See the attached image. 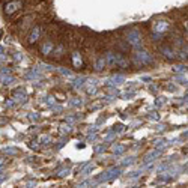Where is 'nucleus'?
Returning a JSON list of instances; mask_svg holds the SVG:
<instances>
[{
  "label": "nucleus",
  "mask_w": 188,
  "mask_h": 188,
  "mask_svg": "<svg viewBox=\"0 0 188 188\" xmlns=\"http://www.w3.org/2000/svg\"><path fill=\"white\" fill-rule=\"evenodd\" d=\"M14 98H15V101H20V102H26V100H27V96H26L23 89H17L14 92Z\"/></svg>",
  "instance_id": "obj_9"
},
{
  "label": "nucleus",
  "mask_w": 188,
  "mask_h": 188,
  "mask_svg": "<svg viewBox=\"0 0 188 188\" xmlns=\"http://www.w3.org/2000/svg\"><path fill=\"white\" fill-rule=\"evenodd\" d=\"M105 65H107L105 57H104V56H100V57L96 59V62H95V69H96V71H102Z\"/></svg>",
  "instance_id": "obj_15"
},
{
  "label": "nucleus",
  "mask_w": 188,
  "mask_h": 188,
  "mask_svg": "<svg viewBox=\"0 0 188 188\" xmlns=\"http://www.w3.org/2000/svg\"><path fill=\"white\" fill-rule=\"evenodd\" d=\"M21 59H23L21 53H15V54H14V60H15V62H18V60H21Z\"/></svg>",
  "instance_id": "obj_29"
},
{
  "label": "nucleus",
  "mask_w": 188,
  "mask_h": 188,
  "mask_svg": "<svg viewBox=\"0 0 188 188\" xmlns=\"http://www.w3.org/2000/svg\"><path fill=\"white\" fill-rule=\"evenodd\" d=\"M132 60L134 63H136L137 66H141V65H148V63H152V56L149 54L148 51H137L136 54L132 56Z\"/></svg>",
  "instance_id": "obj_1"
},
{
  "label": "nucleus",
  "mask_w": 188,
  "mask_h": 188,
  "mask_svg": "<svg viewBox=\"0 0 188 188\" xmlns=\"http://www.w3.org/2000/svg\"><path fill=\"white\" fill-rule=\"evenodd\" d=\"M127 41L131 44L132 47L140 48V47H141V36H140V32H137V30H131V32H128V35H127Z\"/></svg>",
  "instance_id": "obj_3"
},
{
  "label": "nucleus",
  "mask_w": 188,
  "mask_h": 188,
  "mask_svg": "<svg viewBox=\"0 0 188 188\" xmlns=\"http://www.w3.org/2000/svg\"><path fill=\"white\" fill-rule=\"evenodd\" d=\"M21 6H23V3L20 2V0H12V2H9V3L5 5V9H3V11H5L6 15H12V14H15L17 11H20Z\"/></svg>",
  "instance_id": "obj_5"
},
{
  "label": "nucleus",
  "mask_w": 188,
  "mask_h": 188,
  "mask_svg": "<svg viewBox=\"0 0 188 188\" xmlns=\"http://www.w3.org/2000/svg\"><path fill=\"white\" fill-rule=\"evenodd\" d=\"M96 184H98V181H92V179H86V181L80 182V184L77 185V188H92V187H95Z\"/></svg>",
  "instance_id": "obj_14"
},
{
  "label": "nucleus",
  "mask_w": 188,
  "mask_h": 188,
  "mask_svg": "<svg viewBox=\"0 0 188 188\" xmlns=\"http://www.w3.org/2000/svg\"><path fill=\"white\" fill-rule=\"evenodd\" d=\"M161 53H163V54H164L167 59L172 60V59H175V57H176V53H178V51L175 53L173 50H170L169 47H163V48H161Z\"/></svg>",
  "instance_id": "obj_16"
},
{
  "label": "nucleus",
  "mask_w": 188,
  "mask_h": 188,
  "mask_svg": "<svg viewBox=\"0 0 188 188\" xmlns=\"http://www.w3.org/2000/svg\"><path fill=\"white\" fill-rule=\"evenodd\" d=\"M3 164H5V158L0 157V166H3Z\"/></svg>",
  "instance_id": "obj_34"
},
{
  "label": "nucleus",
  "mask_w": 188,
  "mask_h": 188,
  "mask_svg": "<svg viewBox=\"0 0 188 188\" xmlns=\"http://www.w3.org/2000/svg\"><path fill=\"white\" fill-rule=\"evenodd\" d=\"M2 54H3V47L0 45V56H2Z\"/></svg>",
  "instance_id": "obj_37"
},
{
  "label": "nucleus",
  "mask_w": 188,
  "mask_h": 188,
  "mask_svg": "<svg viewBox=\"0 0 188 188\" xmlns=\"http://www.w3.org/2000/svg\"><path fill=\"white\" fill-rule=\"evenodd\" d=\"M39 141L42 143V145H48V143H50V137L48 136H41L39 137Z\"/></svg>",
  "instance_id": "obj_26"
},
{
  "label": "nucleus",
  "mask_w": 188,
  "mask_h": 188,
  "mask_svg": "<svg viewBox=\"0 0 188 188\" xmlns=\"http://www.w3.org/2000/svg\"><path fill=\"white\" fill-rule=\"evenodd\" d=\"M29 146H30L32 149H38V143H36V141H30Z\"/></svg>",
  "instance_id": "obj_30"
},
{
  "label": "nucleus",
  "mask_w": 188,
  "mask_h": 188,
  "mask_svg": "<svg viewBox=\"0 0 188 188\" xmlns=\"http://www.w3.org/2000/svg\"><path fill=\"white\" fill-rule=\"evenodd\" d=\"M2 170H3V166H0V172H2Z\"/></svg>",
  "instance_id": "obj_38"
},
{
  "label": "nucleus",
  "mask_w": 188,
  "mask_h": 188,
  "mask_svg": "<svg viewBox=\"0 0 188 188\" xmlns=\"http://www.w3.org/2000/svg\"><path fill=\"white\" fill-rule=\"evenodd\" d=\"M30 119H33V120H38V114H30Z\"/></svg>",
  "instance_id": "obj_33"
},
{
  "label": "nucleus",
  "mask_w": 188,
  "mask_h": 188,
  "mask_svg": "<svg viewBox=\"0 0 188 188\" xmlns=\"http://www.w3.org/2000/svg\"><path fill=\"white\" fill-rule=\"evenodd\" d=\"M65 53V45L63 44H57V47L54 48V51H53V57H62V54Z\"/></svg>",
  "instance_id": "obj_17"
},
{
  "label": "nucleus",
  "mask_w": 188,
  "mask_h": 188,
  "mask_svg": "<svg viewBox=\"0 0 188 188\" xmlns=\"http://www.w3.org/2000/svg\"><path fill=\"white\" fill-rule=\"evenodd\" d=\"M134 161H136V158H134V157H130V158H125V159H122V166H130V164H132L134 163Z\"/></svg>",
  "instance_id": "obj_21"
},
{
  "label": "nucleus",
  "mask_w": 188,
  "mask_h": 188,
  "mask_svg": "<svg viewBox=\"0 0 188 188\" xmlns=\"http://www.w3.org/2000/svg\"><path fill=\"white\" fill-rule=\"evenodd\" d=\"M5 179H6V176H5V175H0V182H3Z\"/></svg>",
  "instance_id": "obj_35"
},
{
  "label": "nucleus",
  "mask_w": 188,
  "mask_h": 188,
  "mask_svg": "<svg viewBox=\"0 0 188 188\" xmlns=\"http://www.w3.org/2000/svg\"><path fill=\"white\" fill-rule=\"evenodd\" d=\"M170 29V24L166 20H157L154 23V33L155 35H164Z\"/></svg>",
  "instance_id": "obj_4"
},
{
  "label": "nucleus",
  "mask_w": 188,
  "mask_h": 188,
  "mask_svg": "<svg viewBox=\"0 0 188 188\" xmlns=\"http://www.w3.org/2000/svg\"><path fill=\"white\" fill-rule=\"evenodd\" d=\"M66 175H69V169L68 167H65V169H62L60 172H57V176H60V178H63Z\"/></svg>",
  "instance_id": "obj_25"
},
{
  "label": "nucleus",
  "mask_w": 188,
  "mask_h": 188,
  "mask_svg": "<svg viewBox=\"0 0 188 188\" xmlns=\"http://www.w3.org/2000/svg\"><path fill=\"white\" fill-rule=\"evenodd\" d=\"M60 72L63 74V75H66V77H72V72L68 71V69H65V68H60Z\"/></svg>",
  "instance_id": "obj_27"
},
{
  "label": "nucleus",
  "mask_w": 188,
  "mask_h": 188,
  "mask_svg": "<svg viewBox=\"0 0 188 188\" xmlns=\"http://www.w3.org/2000/svg\"><path fill=\"white\" fill-rule=\"evenodd\" d=\"M184 27H185V29H187V32H188V21H185V23H184Z\"/></svg>",
  "instance_id": "obj_36"
},
{
  "label": "nucleus",
  "mask_w": 188,
  "mask_h": 188,
  "mask_svg": "<svg viewBox=\"0 0 188 188\" xmlns=\"http://www.w3.org/2000/svg\"><path fill=\"white\" fill-rule=\"evenodd\" d=\"M0 81L3 84H11L14 81V77L12 75H0Z\"/></svg>",
  "instance_id": "obj_19"
},
{
  "label": "nucleus",
  "mask_w": 188,
  "mask_h": 188,
  "mask_svg": "<svg viewBox=\"0 0 188 188\" xmlns=\"http://www.w3.org/2000/svg\"><path fill=\"white\" fill-rule=\"evenodd\" d=\"M72 65L75 68H81L83 66V59H81V54L80 53H72Z\"/></svg>",
  "instance_id": "obj_8"
},
{
  "label": "nucleus",
  "mask_w": 188,
  "mask_h": 188,
  "mask_svg": "<svg viewBox=\"0 0 188 188\" xmlns=\"http://www.w3.org/2000/svg\"><path fill=\"white\" fill-rule=\"evenodd\" d=\"M123 83V75H116V77H111L109 81H107V86H118V84H122Z\"/></svg>",
  "instance_id": "obj_12"
},
{
  "label": "nucleus",
  "mask_w": 188,
  "mask_h": 188,
  "mask_svg": "<svg viewBox=\"0 0 188 188\" xmlns=\"http://www.w3.org/2000/svg\"><path fill=\"white\" fill-rule=\"evenodd\" d=\"M41 26H36V27H33L32 30H30V35H29V38H27V41H29V44H35L38 39H39V36H41Z\"/></svg>",
  "instance_id": "obj_7"
},
{
  "label": "nucleus",
  "mask_w": 188,
  "mask_h": 188,
  "mask_svg": "<svg viewBox=\"0 0 188 188\" xmlns=\"http://www.w3.org/2000/svg\"><path fill=\"white\" fill-rule=\"evenodd\" d=\"M39 51H41L42 56H50V54H53V51H54V44H53L51 41H45L41 45Z\"/></svg>",
  "instance_id": "obj_6"
},
{
  "label": "nucleus",
  "mask_w": 188,
  "mask_h": 188,
  "mask_svg": "<svg viewBox=\"0 0 188 188\" xmlns=\"http://www.w3.org/2000/svg\"><path fill=\"white\" fill-rule=\"evenodd\" d=\"M38 75H39V72L36 69H32V71H29L27 74H26V78L27 80H33V78H38Z\"/></svg>",
  "instance_id": "obj_20"
},
{
  "label": "nucleus",
  "mask_w": 188,
  "mask_h": 188,
  "mask_svg": "<svg viewBox=\"0 0 188 188\" xmlns=\"http://www.w3.org/2000/svg\"><path fill=\"white\" fill-rule=\"evenodd\" d=\"M35 187H36V181H32V182L26 184V188H35Z\"/></svg>",
  "instance_id": "obj_28"
},
{
  "label": "nucleus",
  "mask_w": 188,
  "mask_h": 188,
  "mask_svg": "<svg viewBox=\"0 0 188 188\" xmlns=\"http://www.w3.org/2000/svg\"><path fill=\"white\" fill-rule=\"evenodd\" d=\"M6 107H9V109H11V107H14V101L12 100H8L6 101Z\"/></svg>",
  "instance_id": "obj_32"
},
{
  "label": "nucleus",
  "mask_w": 188,
  "mask_h": 188,
  "mask_svg": "<svg viewBox=\"0 0 188 188\" xmlns=\"http://www.w3.org/2000/svg\"><path fill=\"white\" fill-rule=\"evenodd\" d=\"M116 66L128 68V60L125 59V56H122V54H116Z\"/></svg>",
  "instance_id": "obj_11"
},
{
  "label": "nucleus",
  "mask_w": 188,
  "mask_h": 188,
  "mask_svg": "<svg viewBox=\"0 0 188 188\" xmlns=\"http://www.w3.org/2000/svg\"><path fill=\"white\" fill-rule=\"evenodd\" d=\"M159 155H161V152H159V150L149 152V154H146V155H145V158H143V161H145V163H149V161H154V159L159 158Z\"/></svg>",
  "instance_id": "obj_10"
},
{
  "label": "nucleus",
  "mask_w": 188,
  "mask_h": 188,
  "mask_svg": "<svg viewBox=\"0 0 188 188\" xmlns=\"http://www.w3.org/2000/svg\"><path fill=\"white\" fill-rule=\"evenodd\" d=\"M113 150H114V154H122V152L125 150V146L123 145H118V146L113 148Z\"/></svg>",
  "instance_id": "obj_24"
},
{
  "label": "nucleus",
  "mask_w": 188,
  "mask_h": 188,
  "mask_svg": "<svg viewBox=\"0 0 188 188\" xmlns=\"http://www.w3.org/2000/svg\"><path fill=\"white\" fill-rule=\"evenodd\" d=\"M105 62H107V65H109L110 68L116 66V54L114 53H107L105 54Z\"/></svg>",
  "instance_id": "obj_13"
},
{
  "label": "nucleus",
  "mask_w": 188,
  "mask_h": 188,
  "mask_svg": "<svg viewBox=\"0 0 188 188\" xmlns=\"http://www.w3.org/2000/svg\"><path fill=\"white\" fill-rule=\"evenodd\" d=\"M95 150H96V152H102V150H105V146H104V145L96 146V148H95Z\"/></svg>",
  "instance_id": "obj_31"
},
{
  "label": "nucleus",
  "mask_w": 188,
  "mask_h": 188,
  "mask_svg": "<svg viewBox=\"0 0 188 188\" xmlns=\"http://www.w3.org/2000/svg\"><path fill=\"white\" fill-rule=\"evenodd\" d=\"M72 84H74V87H80V86H83V84H84V78H83V77L75 78V81H74Z\"/></svg>",
  "instance_id": "obj_23"
},
{
  "label": "nucleus",
  "mask_w": 188,
  "mask_h": 188,
  "mask_svg": "<svg viewBox=\"0 0 188 188\" xmlns=\"http://www.w3.org/2000/svg\"><path fill=\"white\" fill-rule=\"evenodd\" d=\"M92 170H93V166L91 164V166H87L86 169H83L81 172H80V175H81V176H86V175H89V173H91Z\"/></svg>",
  "instance_id": "obj_22"
},
{
  "label": "nucleus",
  "mask_w": 188,
  "mask_h": 188,
  "mask_svg": "<svg viewBox=\"0 0 188 188\" xmlns=\"http://www.w3.org/2000/svg\"><path fill=\"white\" fill-rule=\"evenodd\" d=\"M122 173V169H119V167H113V169H109L105 173H101L100 176H98V184L100 182H105V181H111V179H114V178H118L119 175Z\"/></svg>",
  "instance_id": "obj_2"
},
{
  "label": "nucleus",
  "mask_w": 188,
  "mask_h": 188,
  "mask_svg": "<svg viewBox=\"0 0 188 188\" xmlns=\"http://www.w3.org/2000/svg\"><path fill=\"white\" fill-rule=\"evenodd\" d=\"M2 152H3V154L5 155H15L17 154V152H18V149H17V148H3L2 149Z\"/></svg>",
  "instance_id": "obj_18"
}]
</instances>
